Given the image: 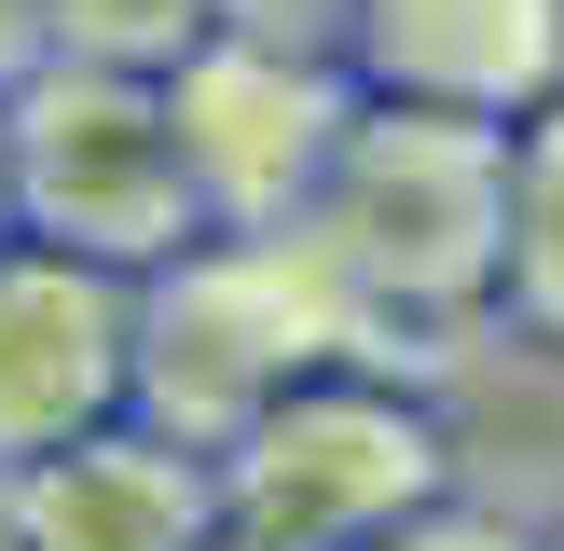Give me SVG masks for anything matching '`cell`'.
I'll return each instance as SVG.
<instances>
[{"label": "cell", "instance_id": "1", "mask_svg": "<svg viewBox=\"0 0 564 551\" xmlns=\"http://www.w3.org/2000/svg\"><path fill=\"white\" fill-rule=\"evenodd\" d=\"M303 235L330 248V276L358 290V317H372L386 345L482 331L496 317V235H510V125L358 83Z\"/></svg>", "mask_w": 564, "mask_h": 551}, {"label": "cell", "instance_id": "2", "mask_svg": "<svg viewBox=\"0 0 564 551\" xmlns=\"http://www.w3.org/2000/svg\"><path fill=\"white\" fill-rule=\"evenodd\" d=\"M330 358H400V345L358 317V290L330 276V248L303 220H275V235H193L180 262L138 276V386H124V413L193 441V455H220L290 372H330Z\"/></svg>", "mask_w": 564, "mask_h": 551}, {"label": "cell", "instance_id": "3", "mask_svg": "<svg viewBox=\"0 0 564 551\" xmlns=\"http://www.w3.org/2000/svg\"><path fill=\"white\" fill-rule=\"evenodd\" d=\"M455 496V413L400 372V358H330L290 372L235 441H220V523L262 551H372Z\"/></svg>", "mask_w": 564, "mask_h": 551}, {"label": "cell", "instance_id": "4", "mask_svg": "<svg viewBox=\"0 0 564 551\" xmlns=\"http://www.w3.org/2000/svg\"><path fill=\"white\" fill-rule=\"evenodd\" d=\"M0 165H14V235L83 248V262H180L207 235L193 207L180 125H165V69H110V55H42L0 97Z\"/></svg>", "mask_w": 564, "mask_h": 551}, {"label": "cell", "instance_id": "5", "mask_svg": "<svg viewBox=\"0 0 564 551\" xmlns=\"http://www.w3.org/2000/svg\"><path fill=\"white\" fill-rule=\"evenodd\" d=\"M345 110H358L345 55H290V42L207 28V42L165 69V125H180V165H193L207 235H275V220H303L317 180H330Z\"/></svg>", "mask_w": 564, "mask_h": 551}, {"label": "cell", "instance_id": "6", "mask_svg": "<svg viewBox=\"0 0 564 551\" xmlns=\"http://www.w3.org/2000/svg\"><path fill=\"white\" fill-rule=\"evenodd\" d=\"M124 386H138V276L14 235L0 248V468L110 428Z\"/></svg>", "mask_w": 564, "mask_h": 551}, {"label": "cell", "instance_id": "7", "mask_svg": "<svg viewBox=\"0 0 564 551\" xmlns=\"http://www.w3.org/2000/svg\"><path fill=\"white\" fill-rule=\"evenodd\" d=\"M0 538L14 551H207L220 538V455L110 413V428L0 468Z\"/></svg>", "mask_w": 564, "mask_h": 551}, {"label": "cell", "instance_id": "8", "mask_svg": "<svg viewBox=\"0 0 564 551\" xmlns=\"http://www.w3.org/2000/svg\"><path fill=\"white\" fill-rule=\"evenodd\" d=\"M345 69L372 97H441V110H538L564 83V0H358Z\"/></svg>", "mask_w": 564, "mask_h": 551}, {"label": "cell", "instance_id": "9", "mask_svg": "<svg viewBox=\"0 0 564 551\" xmlns=\"http://www.w3.org/2000/svg\"><path fill=\"white\" fill-rule=\"evenodd\" d=\"M496 331L564 358V83L510 110V235H496Z\"/></svg>", "mask_w": 564, "mask_h": 551}, {"label": "cell", "instance_id": "10", "mask_svg": "<svg viewBox=\"0 0 564 551\" xmlns=\"http://www.w3.org/2000/svg\"><path fill=\"white\" fill-rule=\"evenodd\" d=\"M55 55H110V69H180L207 42V0H42Z\"/></svg>", "mask_w": 564, "mask_h": 551}, {"label": "cell", "instance_id": "11", "mask_svg": "<svg viewBox=\"0 0 564 551\" xmlns=\"http://www.w3.org/2000/svg\"><path fill=\"white\" fill-rule=\"evenodd\" d=\"M372 551H551L538 538V523H523V510H496V496H427V510H413V523H386V538Z\"/></svg>", "mask_w": 564, "mask_h": 551}, {"label": "cell", "instance_id": "12", "mask_svg": "<svg viewBox=\"0 0 564 551\" xmlns=\"http://www.w3.org/2000/svg\"><path fill=\"white\" fill-rule=\"evenodd\" d=\"M345 14H358V0H207V28H235V42H290V55H345Z\"/></svg>", "mask_w": 564, "mask_h": 551}, {"label": "cell", "instance_id": "13", "mask_svg": "<svg viewBox=\"0 0 564 551\" xmlns=\"http://www.w3.org/2000/svg\"><path fill=\"white\" fill-rule=\"evenodd\" d=\"M42 55H55V14H42V0H0V97H14Z\"/></svg>", "mask_w": 564, "mask_h": 551}, {"label": "cell", "instance_id": "14", "mask_svg": "<svg viewBox=\"0 0 564 551\" xmlns=\"http://www.w3.org/2000/svg\"><path fill=\"white\" fill-rule=\"evenodd\" d=\"M0 248H14V165H0Z\"/></svg>", "mask_w": 564, "mask_h": 551}, {"label": "cell", "instance_id": "15", "mask_svg": "<svg viewBox=\"0 0 564 551\" xmlns=\"http://www.w3.org/2000/svg\"><path fill=\"white\" fill-rule=\"evenodd\" d=\"M207 551H262V538H235V523H220V538H207Z\"/></svg>", "mask_w": 564, "mask_h": 551}, {"label": "cell", "instance_id": "16", "mask_svg": "<svg viewBox=\"0 0 564 551\" xmlns=\"http://www.w3.org/2000/svg\"><path fill=\"white\" fill-rule=\"evenodd\" d=\"M538 538H551V551H564V510H551V523H538Z\"/></svg>", "mask_w": 564, "mask_h": 551}, {"label": "cell", "instance_id": "17", "mask_svg": "<svg viewBox=\"0 0 564 551\" xmlns=\"http://www.w3.org/2000/svg\"><path fill=\"white\" fill-rule=\"evenodd\" d=\"M0 551H14V538H0Z\"/></svg>", "mask_w": 564, "mask_h": 551}]
</instances>
